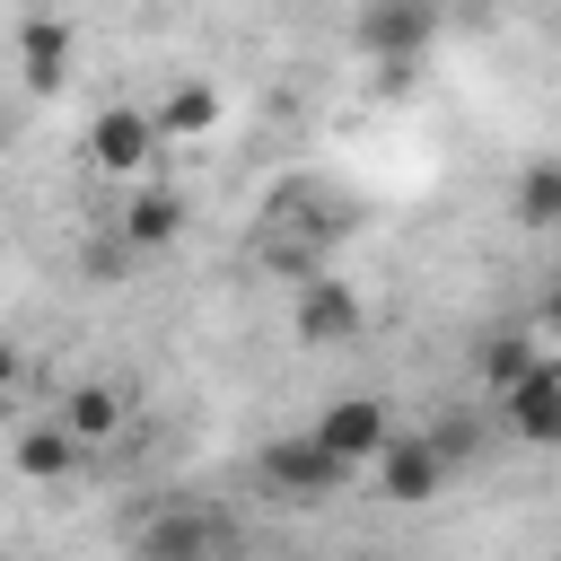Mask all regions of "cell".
Returning <instances> with one entry per match:
<instances>
[{
  "label": "cell",
  "mask_w": 561,
  "mask_h": 561,
  "mask_svg": "<svg viewBox=\"0 0 561 561\" xmlns=\"http://www.w3.org/2000/svg\"><path fill=\"white\" fill-rule=\"evenodd\" d=\"M9 456H18V473H26V482H70V473H79V456H88V447H79V438H70V421H61V412H53V421H26V430H18V447H9Z\"/></svg>",
  "instance_id": "30bf717a"
},
{
  "label": "cell",
  "mask_w": 561,
  "mask_h": 561,
  "mask_svg": "<svg viewBox=\"0 0 561 561\" xmlns=\"http://www.w3.org/2000/svg\"><path fill=\"white\" fill-rule=\"evenodd\" d=\"M9 377H18V351H9V342H0V394H9Z\"/></svg>",
  "instance_id": "e0dca14e"
},
{
  "label": "cell",
  "mask_w": 561,
  "mask_h": 561,
  "mask_svg": "<svg viewBox=\"0 0 561 561\" xmlns=\"http://www.w3.org/2000/svg\"><path fill=\"white\" fill-rule=\"evenodd\" d=\"M149 149H158V114H149V105H105V114L88 123V167L114 175V184H140Z\"/></svg>",
  "instance_id": "5b68a950"
},
{
  "label": "cell",
  "mask_w": 561,
  "mask_h": 561,
  "mask_svg": "<svg viewBox=\"0 0 561 561\" xmlns=\"http://www.w3.org/2000/svg\"><path fill=\"white\" fill-rule=\"evenodd\" d=\"M359 324H368V307H359L351 280H333V272H307V280H298V342H307V351H333V342H351Z\"/></svg>",
  "instance_id": "ba28073f"
},
{
  "label": "cell",
  "mask_w": 561,
  "mask_h": 561,
  "mask_svg": "<svg viewBox=\"0 0 561 561\" xmlns=\"http://www.w3.org/2000/svg\"><path fill=\"white\" fill-rule=\"evenodd\" d=\"M149 114H158V140H202V131H219V114H228V105H219V88H210V79H175Z\"/></svg>",
  "instance_id": "8fae6325"
},
{
  "label": "cell",
  "mask_w": 561,
  "mask_h": 561,
  "mask_svg": "<svg viewBox=\"0 0 561 561\" xmlns=\"http://www.w3.org/2000/svg\"><path fill=\"white\" fill-rule=\"evenodd\" d=\"M447 438L438 430H394L386 447H377V465H368V491L386 500V508H421V500H438V482H447Z\"/></svg>",
  "instance_id": "7a4b0ae2"
},
{
  "label": "cell",
  "mask_w": 561,
  "mask_h": 561,
  "mask_svg": "<svg viewBox=\"0 0 561 561\" xmlns=\"http://www.w3.org/2000/svg\"><path fill=\"white\" fill-rule=\"evenodd\" d=\"M307 430H316V438H324L342 465H359V473H368V465H377V447L394 438V412H386L377 394H333V403H324Z\"/></svg>",
  "instance_id": "8992f818"
},
{
  "label": "cell",
  "mask_w": 561,
  "mask_h": 561,
  "mask_svg": "<svg viewBox=\"0 0 561 561\" xmlns=\"http://www.w3.org/2000/svg\"><path fill=\"white\" fill-rule=\"evenodd\" d=\"M535 324H543V333H561V280L543 289V307H535Z\"/></svg>",
  "instance_id": "2e32d148"
},
{
  "label": "cell",
  "mask_w": 561,
  "mask_h": 561,
  "mask_svg": "<svg viewBox=\"0 0 561 561\" xmlns=\"http://www.w3.org/2000/svg\"><path fill=\"white\" fill-rule=\"evenodd\" d=\"M228 552H237V526L202 500H175L140 526V561H228Z\"/></svg>",
  "instance_id": "277c9868"
},
{
  "label": "cell",
  "mask_w": 561,
  "mask_h": 561,
  "mask_svg": "<svg viewBox=\"0 0 561 561\" xmlns=\"http://www.w3.org/2000/svg\"><path fill=\"white\" fill-rule=\"evenodd\" d=\"M70 61H79V35H70V18L35 9V18L18 26V79H26L35 96H53V88H70Z\"/></svg>",
  "instance_id": "9c48e42d"
},
{
  "label": "cell",
  "mask_w": 561,
  "mask_h": 561,
  "mask_svg": "<svg viewBox=\"0 0 561 561\" xmlns=\"http://www.w3.org/2000/svg\"><path fill=\"white\" fill-rule=\"evenodd\" d=\"M175 228H184V202H175L167 184H131V202H123V245L149 254V245H167Z\"/></svg>",
  "instance_id": "7c38bea8"
},
{
  "label": "cell",
  "mask_w": 561,
  "mask_h": 561,
  "mask_svg": "<svg viewBox=\"0 0 561 561\" xmlns=\"http://www.w3.org/2000/svg\"><path fill=\"white\" fill-rule=\"evenodd\" d=\"M552 456H561V447H552Z\"/></svg>",
  "instance_id": "ac0fdd59"
},
{
  "label": "cell",
  "mask_w": 561,
  "mask_h": 561,
  "mask_svg": "<svg viewBox=\"0 0 561 561\" xmlns=\"http://www.w3.org/2000/svg\"><path fill=\"white\" fill-rule=\"evenodd\" d=\"M500 421H508V438H526V447H561V359L543 351L517 386H500Z\"/></svg>",
  "instance_id": "52a82bcc"
},
{
  "label": "cell",
  "mask_w": 561,
  "mask_h": 561,
  "mask_svg": "<svg viewBox=\"0 0 561 561\" xmlns=\"http://www.w3.org/2000/svg\"><path fill=\"white\" fill-rule=\"evenodd\" d=\"M508 210H517V228H561V158H535V167L517 175Z\"/></svg>",
  "instance_id": "5bb4252c"
},
{
  "label": "cell",
  "mask_w": 561,
  "mask_h": 561,
  "mask_svg": "<svg viewBox=\"0 0 561 561\" xmlns=\"http://www.w3.org/2000/svg\"><path fill=\"white\" fill-rule=\"evenodd\" d=\"M263 482L280 491V500H298V508H316V500H333V491H351L359 482V465H342L316 430H298V438H272L263 447Z\"/></svg>",
  "instance_id": "3957f363"
},
{
  "label": "cell",
  "mask_w": 561,
  "mask_h": 561,
  "mask_svg": "<svg viewBox=\"0 0 561 561\" xmlns=\"http://www.w3.org/2000/svg\"><path fill=\"white\" fill-rule=\"evenodd\" d=\"M351 44H359L386 79H403V70L438 44V0H368V9L351 18Z\"/></svg>",
  "instance_id": "6da1fadb"
},
{
  "label": "cell",
  "mask_w": 561,
  "mask_h": 561,
  "mask_svg": "<svg viewBox=\"0 0 561 561\" xmlns=\"http://www.w3.org/2000/svg\"><path fill=\"white\" fill-rule=\"evenodd\" d=\"M61 421H70L79 447H114V438H123V394H114V386H70V394H61Z\"/></svg>",
  "instance_id": "4fadbf2b"
},
{
  "label": "cell",
  "mask_w": 561,
  "mask_h": 561,
  "mask_svg": "<svg viewBox=\"0 0 561 561\" xmlns=\"http://www.w3.org/2000/svg\"><path fill=\"white\" fill-rule=\"evenodd\" d=\"M535 359H543V342H535V333H491V342L473 351V368H482V386H491V394H500V386H517Z\"/></svg>",
  "instance_id": "9a60e30c"
}]
</instances>
